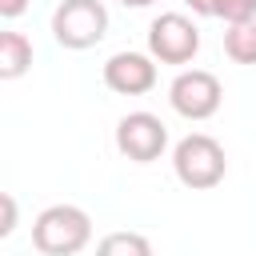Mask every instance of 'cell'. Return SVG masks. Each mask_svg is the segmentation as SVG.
Returning a JSON list of instances; mask_svg holds the SVG:
<instances>
[{
  "label": "cell",
  "instance_id": "5bb4252c",
  "mask_svg": "<svg viewBox=\"0 0 256 256\" xmlns=\"http://www.w3.org/2000/svg\"><path fill=\"white\" fill-rule=\"evenodd\" d=\"M184 4H188L196 16H212V12H216V0H184Z\"/></svg>",
  "mask_w": 256,
  "mask_h": 256
},
{
  "label": "cell",
  "instance_id": "7a4b0ae2",
  "mask_svg": "<svg viewBox=\"0 0 256 256\" xmlns=\"http://www.w3.org/2000/svg\"><path fill=\"white\" fill-rule=\"evenodd\" d=\"M172 168H176V180H180L184 188L208 192V188H216V184L224 180L228 156H224V148H220L216 136L192 132V136H184V140L172 148Z\"/></svg>",
  "mask_w": 256,
  "mask_h": 256
},
{
  "label": "cell",
  "instance_id": "30bf717a",
  "mask_svg": "<svg viewBox=\"0 0 256 256\" xmlns=\"http://www.w3.org/2000/svg\"><path fill=\"white\" fill-rule=\"evenodd\" d=\"M96 256H152V244L140 232H108L96 244Z\"/></svg>",
  "mask_w": 256,
  "mask_h": 256
},
{
  "label": "cell",
  "instance_id": "4fadbf2b",
  "mask_svg": "<svg viewBox=\"0 0 256 256\" xmlns=\"http://www.w3.org/2000/svg\"><path fill=\"white\" fill-rule=\"evenodd\" d=\"M24 8H28V0H0V16L4 20H16Z\"/></svg>",
  "mask_w": 256,
  "mask_h": 256
},
{
  "label": "cell",
  "instance_id": "7c38bea8",
  "mask_svg": "<svg viewBox=\"0 0 256 256\" xmlns=\"http://www.w3.org/2000/svg\"><path fill=\"white\" fill-rule=\"evenodd\" d=\"M0 204H4V220H0V236H12V228H16V200L4 192L0 196Z\"/></svg>",
  "mask_w": 256,
  "mask_h": 256
},
{
  "label": "cell",
  "instance_id": "9a60e30c",
  "mask_svg": "<svg viewBox=\"0 0 256 256\" xmlns=\"http://www.w3.org/2000/svg\"><path fill=\"white\" fill-rule=\"evenodd\" d=\"M124 8H148V4H156V0H120Z\"/></svg>",
  "mask_w": 256,
  "mask_h": 256
},
{
  "label": "cell",
  "instance_id": "52a82bcc",
  "mask_svg": "<svg viewBox=\"0 0 256 256\" xmlns=\"http://www.w3.org/2000/svg\"><path fill=\"white\" fill-rule=\"evenodd\" d=\"M104 84L116 96H144L156 88V56L144 52H116L104 64Z\"/></svg>",
  "mask_w": 256,
  "mask_h": 256
},
{
  "label": "cell",
  "instance_id": "277c9868",
  "mask_svg": "<svg viewBox=\"0 0 256 256\" xmlns=\"http://www.w3.org/2000/svg\"><path fill=\"white\" fill-rule=\"evenodd\" d=\"M200 52V28L184 12H164L148 24V56L160 64H188Z\"/></svg>",
  "mask_w": 256,
  "mask_h": 256
},
{
  "label": "cell",
  "instance_id": "3957f363",
  "mask_svg": "<svg viewBox=\"0 0 256 256\" xmlns=\"http://www.w3.org/2000/svg\"><path fill=\"white\" fill-rule=\"evenodd\" d=\"M52 36L60 48L84 52L108 36V8L100 0H60L52 12Z\"/></svg>",
  "mask_w": 256,
  "mask_h": 256
},
{
  "label": "cell",
  "instance_id": "9c48e42d",
  "mask_svg": "<svg viewBox=\"0 0 256 256\" xmlns=\"http://www.w3.org/2000/svg\"><path fill=\"white\" fill-rule=\"evenodd\" d=\"M224 52L236 64H256V16L224 28Z\"/></svg>",
  "mask_w": 256,
  "mask_h": 256
},
{
  "label": "cell",
  "instance_id": "6da1fadb",
  "mask_svg": "<svg viewBox=\"0 0 256 256\" xmlns=\"http://www.w3.org/2000/svg\"><path fill=\"white\" fill-rule=\"evenodd\" d=\"M92 240V216L76 204H52L32 220V244L44 256H76Z\"/></svg>",
  "mask_w": 256,
  "mask_h": 256
},
{
  "label": "cell",
  "instance_id": "8992f818",
  "mask_svg": "<svg viewBox=\"0 0 256 256\" xmlns=\"http://www.w3.org/2000/svg\"><path fill=\"white\" fill-rule=\"evenodd\" d=\"M116 148L132 160V164H152L164 156L168 148V128L160 116L152 112H128L120 124H116Z\"/></svg>",
  "mask_w": 256,
  "mask_h": 256
},
{
  "label": "cell",
  "instance_id": "8fae6325",
  "mask_svg": "<svg viewBox=\"0 0 256 256\" xmlns=\"http://www.w3.org/2000/svg\"><path fill=\"white\" fill-rule=\"evenodd\" d=\"M224 24H240V20H252L256 16V0H216V12Z\"/></svg>",
  "mask_w": 256,
  "mask_h": 256
},
{
  "label": "cell",
  "instance_id": "5b68a950",
  "mask_svg": "<svg viewBox=\"0 0 256 256\" xmlns=\"http://www.w3.org/2000/svg\"><path fill=\"white\" fill-rule=\"evenodd\" d=\"M220 100H224V88L212 72L204 68H188L172 80L168 88V104L184 116V120H208L220 112Z\"/></svg>",
  "mask_w": 256,
  "mask_h": 256
},
{
  "label": "cell",
  "instance_id": "ba28073f",
  "mask_svg": "<svg viewBox=\"0 0 256 256\" xmlns=\"http://www.w3.org/2000/svg\"><path fill=\"white\" fill-rule=\"evenodd\" d=\"M32 68V40L24 32H0V80H20Z\"/></svg>",
  "mask_w": 256,
  "mask_h": 256
}]
</instances>
